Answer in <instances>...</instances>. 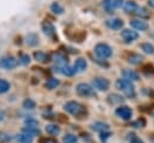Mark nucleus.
Listing matches in <instances>:
<instances>
[{
  "instance_id": "obj_12",
  "label": "nucleus",
  "mask_w": 154,
  "mask_h": 143,
  "mask_svg": "<svg viewBox=\"0 0 154 143\" xmlns=\"http://www.w3.org/2000/svg\"><path fill=\"white\" fill-rule=\"evenodd\" d=\"M105 24H106V26L109 28L111 30H119V29L123 28L124 22H123L120 18H109V19H107V20L105 22Z\"/></svg>"
},
{
  "instance_id": "obj_3",
  "label": "nucleus",
  "mask_w": 154,
  "mask_h": 143,
  "mask_svg": "<svg viewBox=\"0 0 154 143\" xmlns=\"http://www.w3.org/2000/svg\"><path fill=\"white\" fill-rule=\"evenodd\" d=\"M94 53L96 54V56L99 58V59H103V60H106V59H108L111 55H112V48H111V46H108L107 43H105V42H100V43H97L95 47H94Z\"/></svg>"
},
{
  "instance_id": "obj_5",
  "label": "nucleus",
  "mask_w": 154,
  "mask_h": 143,
  "mask_svg": "<svg viewBox=\"0 0 154 143\" xmlns=\"http://www.w3.org/2000/svg\"><path fill=\"white\" fill-rule=\"evenodd\" d=\"M76 93L79 95V96H83V97H88V96H94L95 95V91L93 89V87L88 83H78L76 85Z\"/></svg>"
},
{
  "instance_id": "obj_35",
  "label": "nucleus",
  "mask_w": 154,
  "mask_h": 143,
  "mask_svg": "<svg viewBox=\"0 0 154 143\" xmlns=\"http://www.w3.org/2000/svg\"><path fill=\"white\" fill-rule=\"evenodd\" d=\"M12 139V136L7 132H4V131H0V141L2 142H10Z\"/></svg>"
},
{
  "instance_id": "obj_32",
  "label": "nucleus",
  "mask_w": 154,
  "mask_h": 143,
  "mask_svg": "<svg viewBox=\"0 0 154 143\" xmlns=\"http://www.w3.org/2000/svg\"><path fill=\"white\" fill-rule=\"evenodd\" d=\"M18 64H22V65H28L29 62H30V56L28 55V54H24V53H22V54H19V56H18Z\"/></svg>"
},
{
  "instance_id": "obj_30",
  "label": "nucleus",
  "mask_w": 154,
  "mask_h": 143,
  "mask_svg": "<svg viewBox=\"0 0 154 143\" xmlns=\"http://www.w3.org/2000/svg\"><path fill=\"white\" fill-rule=\"evenodd\" d=\"M22 131H24V132L31 135L32 137L36 136V135H40V129H38L37 126H24Z\"/></svg>"
},
{
  "instance_id": "obj_4",
  "label": "nucleus",
  "mask_w": 154,
  "mask_h": 143,
  "mask_svg": "<svg viewBox=\"0 0 154 143\" xmlns=\"http://www.w3.org/2000/svg\"><path fill=\"white\" fill-rule=\"evenodd\" d=\"M17 65H18V60L12 55H5L0 59V68L2 70H6V71L13 70Z\"/></svg>"
},
{
  "instance_id": "obj_11",
  "label": "nucleus",
  "mask_w": 154,
  "mask_h": 143,
  "mask_svg": "<svg viewBox=\"0 0 154 143\" xmlns=\"http://www.w3.org/2000/svg\"><path fill=\"white\" fill-rule=\"evenodd\" d=\"M130 25H131V28H132L134 30H138V31H146V30H148V28H149L148 23H147L146 20H143V19H140V18L132 19V20L130 22Z\"/></svg>"
},
{
  "instance_id": "obj_21",
  "label": "nucleus",
  "mask_w": 154,
  "mask_h": 143,
  "mask_svg": "<svg viewBox=\"0 0 154 143\" xmlns=\"http://www.w3.org/2000/svg\"><path fill=\"white\" fill-rule=\"evenodd\" d=\"M124 96H122V95H119V94H109L108 96H107V101H108V103H111V105H120V103H123L124 102Z\"/></svg>"
},
{
  "instance_id": "obj_13",
  "label": "nucleus",
  "mask_w": 154,
  "mask_h": 143,
  "mask_svg": "<svg viewBox=\"0 0 154 143\" xmlns=\"http://www.w3.org/2000/svg\"><path fill=\"white\" fill-rule=\"evenodd\" d=\"M53 60L55 62L57 66H64V65H69V58L66 54L61 53V52H57L53 55Z\"/></svg>"
},
{
  "instance_id": "obj_6",
  "label": "nucleus",
  "mask_w": 154,
  "mask_h": 143,
  "mask_svg": "<svg viewBox=\"0 0 154 143\" xmlns=\"http://www.w3.org/2000/svg\"><path fill=\"white\" fill-rule=\"evenodd\" d=\"M93 87L100 91H106L109 88V81L105 77H95L93 79Z\"/></svg>"
},
{
  "instance_id": "obj_14",
  "label": "nucleus",
  "mask_w": 154,
  "mask_h": 143,
  "mask_svg": "<svg viewBox=\"0 0 154 143\" xmlns=\"http://www.w3.org/2000/svg\"><path fill=\"white\" fill-rule=\"evenodd\" d=\"M53 70L55 71V72H58V73H61L63 76H67V77H70V76H73L76 72H75V70H73V67H71V66H69V65H64V66H54L53 67Z\"/></svg>"
},
{
  "instance_id": "obj_20",
  "label": "nucleus",
  "mask_w": 154,
  "mask_h": 143,
  "mask_svg": "<svg viewBox=\"0 0 154 143\" xmlns=\"http://www.w3.org/2000/svg\"><path fill=\"white\" fill-rule=\"evenodd\" d=\"M126 60H128V62L131 64V65H138V64H141L144 59H143V55H141V54H138V53H131L130 55H128Z\"/></svg>"
},
{
  "instance_id": "obj_18",
  "label": "nucleus",
  "mask_w": 154,
  "mask_h": 143,
  "mask_svg": "<svg viewBox=\"0 0 154 143\" xmlns=\"http://www.w3.org/2000/svg\"><path fill=\"white\" fill-rule=\"evenodd\" d=\"M123 8L126 13H136V11L138 10V5L132 0H128L123 4Z\"/></svg>"
},
{
  "instance_id": "obj_28",
  "label": "nucleus",
  "mask_w": 154,
  "mask_h": 143,
  "mask_svg": "<svg viewBox=\"0 0 154 143\" xmlns=\"http://www.w3.org/2000/svg\"><path fill=\"white\" fill-rule=\"evenodd\" d=\"M51 11H52L53 13H55V14H63V13H64V7H63L59 2L54 1V2L51 5Z\"/></svg>"
},
{
  "instance_id": "obj_24",
  "label": "nucleus",
  "mask_w": 154,
  "mask_h": 143,
  "mask_svg": "<svg viewBox=\"0 0 154 143\" xmlns=\"http://www.w3.org/2000/svg\"><path fill=\"white\" fill-rule=\"evenodd\" d=\"M45 130H46V132H47L48 135H51V136H57V135L60 133V127H59L57 124H49V125H47V126L45 127Z\"/></svg>"
},
{
  "instance_id": "obj_26",
  "label": "nucleus",
  "mask_w": 154,
  "mask_h": 143,
  "mask_svg": "<svg viewBox=\"0 0 154 143\" xmlns=\"http://www.w3.org/2000/svg\"><path fill=\"white\" fill-rule=\"evenodd\" d=\"M59 84H60V81H59V79H57V78H49V79H47L45 87H46L47 89L52 90V89H55Z\"/></svg>"
},
{
  "instance_id": "obj_29",
  "label": "nucleus",
  "mask_w": 154,
  "mask_h": 143,
  "mask_svg": "<svg viewBox=\"0 0 154 143\" xmlns=\"http://www.w3.org/2000/svg\"><path fill=\"white\" fill-rule=\"evenodd\" d=\"M136 14L140 17V19H143V20H146L147 18H149L150 17V13H149V11L147 10V8H144V7H138V10L136 11Z\"/></svg>"
},
{
  "instance_id": "obj_17",
  "label": "nucleus",
  "mask_w": 154,
  "mask_h": 143,
  "mask_svg": "<svg viewBox=\"0 0 154 143\" xmlns=\"http://www.w3.org/2000/svg\"><path fill=\"white\" fill-rule=\"evenodd\" d=\"M87 67H88V62L84 58H77L75 60V64H73L75 72H83L87 70Z\"/></svg>"
},
{
  "instance_id": "obj_36",
  "label": "nucleus",
  "mask_w": 154,
  "mask_h": 143,
  "mask_svg": "<svg viewBox=\"0 0 154 143\" xmlns=\"http://www.w3.org/2000/svg\"><path fill=\"white\" fill-rule=\"evenodd\" d=\"M109 136H111V132L109 131H102V132H100V139H101V142H106Z\"/></svg>"
},
{
  "instance_id": "obj_10",
  "label": "nucleus",
  "mask_w": 154,
  "mask_h": 143,
  "mask_svg": "<svg viewBox=\"0 0 154 143\" xmlns=\"http://www.w3.org/2000/svg\"><path fill=\"white\" fill-rule=\"evenodd\" d=\"M41 28H42V31H43V34L46 36L52 37V38H55V28H54L53 23H51L48 20H45V22H42Z\"/></svg>"
},
{
  "instance_id": "obj_37",
  "label": "nucleus",
  "mask_w": 154,
  "mask_h": 143,
  "mask_svg": "<svg viewBox=\"0 0 154 143\" xmlns=\"http://www.w3.org/2000/svg\"><path fill=\"white\" fill-rule=\"evenodd\" d=\"M130 143H144V142H143L140 137H137V136L134 135V136L130 137Z\"/></svg>"
},
{
  "instance_id": "obj_1",
  "label": "nucleus",
  "mask_w": 154,
  "mask_h": 143,
  "mask_svg": "<svg viewBox=\"0 0 154 143\" xmlns=\"http://www.w3.org/2000/svg\"><path fill=\"white\" fill-rule=\"evenodd\" d=\"M64 109H65L67 113L72 114L73 117L79 118V119H82V118L87 114L85 107H84L82 103L77 102V101H69V102H66V103L64 105Z\"/></svg>"
},
{
  "instance_id": "obj_15",
  "label": "nucleus",
  "mask_w": 154,
  "mask_h": 143,
  "mask_svg": "<svg viewBox=\"0 0 154 143\" xmlns=\"http://www.w3.org/2000/svg\"><path fill=\"white\" fill-rule=\"evenodd\" d=\"M122 76H123V79H126V81H129L131 83L140 79V75L134 70H123L122 71Z\"/></svg>"
},
{
  "instance_id": "obj_38",
  "label": "nucleus",
  "mask_w": 154,
  "mask_h": 143,
  "mask_svg": "<svg viewBox=\"0 0 154 143\" xmlns=\"http://www.w3.org/2000/svg\"><path fill=\"white\" fill-rule=\"evenodd\" d=\"M40 143H57V141L55 139H53V138H43V139H41L40 141Z\"/></svg>"
},
{
  "instance_id": "obj_23",
  "label": "nucleus",
  "mask_w": 154,
  "mask_h": 143,
  "mask_svg": "<svg viewBox=\"0 0 154 143\" xmlns=\"http://www.w3.org/2000/svg\"><path fill=\"white\" fill-rule=\"evenodd\" d=\"M32 136L31 135H29V133H26V132H24V131H22L19 135H17V137H16V139L19 142V143H31L32 142Z\"/></svg>"
},
{
  "instance_id": "obj_40",
  "label": "nucleus",
  "mask_w": 154,
  "mask_h": 143,
  "mask_svg": "<svg viewBox=\"0 0 154 143\" xmlns=\"http://www.w3.org/2000/svg\"><path fill=\"white\" fill-rule=\"evenodd\" d=\"M4 118H5V113H4L2 111H0V121H2Z\"/></svg>"
},
{
  "instance_id": "obj_9",
  "label": "nucleus",
  "mask_w": 154,
  "mask_h": 143,
  "mask_svg": "<svg viewBox=\"0 0 154 143\" xmlns=\"http://www.w3.org/2000/svg\"><path fill=\"white\" fill-rule=\"evenodd\" d=\"M116 114L123 120H130L132 117V111L129 106H120L116 109Z\"/></svg>"
},
{
  "instance_id": "obj_34",
  "label": "nucleus",
  "mask_w": 154,
  "mask_h": 143,
  "mask_svg": "<svg viewBox=\"0 0 154 143\" xmlns=\"http://www.w3.org/2000/svg\"><path fill=\"white\" fill-rule=\"evenodd\" d=\"M24 124L25 126H38V121L34 118H26L24 120Z\"/></svg>"
},
{
  "instance_id": "obj_31",
  "label": "nucleus",
  "mask_w": 154,
  "mask_h": 143,
  "mask_svg": "<svg viewBox=\"0 0 154 143\" xmlns=\"http://www.w3.org/2000/svg\"><path fill=\"white\" fill-rule=\"evenodd\" d=\"M23 107L25 109H34L36 107V102L32 99H25L23 101Z\"/></svg>"
},
{
  "instance_id": "obj_16",
  "label": "nucleus",
  "mask_w": 154,
  "mask_h": 143,
  "mask_svg": "<svg viewBox=\"0 0 154 143\" xmlns=\"http://www.w3.org/2000/svg\"><path fill=\"white\" fill-rule=\"evenodd\" d=\"M34 59L36 61H38V62H42V64H47V62H49L52 60L51 55L47 54V53H45V52H42V50L34 52Z\"/></svg>"
},
{
  "instance_id": "obj_39",
  "label": "nucleus",
  "mask_w": 154,
  "mask_h": 143,
  "mask_svg": "<svg viewBox=\"0 0 154 143\" xmlns=\"http://www.w3.org/2000/svg\"><path fill=\"white\" fill-rule=\"evenodd\" d=\"M148 5H149L152 8H154V0H148Z\"/></svg>"
},
{
  "instance_id": "obj_22",
  "label": "nucleus",
  "mask_w": 154,
  "mask_h": 143,
  "mask_svg": "<svg viewBox=\"0 0 154 143\" xmlns=\"http://www.w3.org/2000/svg\"><path fill=\"white\" fill-rule=\"evenodd\" d=\"M90 127L94 130V131H100V132H102V131H108V124H106V123H103V121H95V123H93L91 125H90Z\"/></svg>"
},
{
  "instance_id": "obj_25",
  "label": "nucleus",
  "mask_w": 154,
  "mask_h": 143,
  "mask_svg": "<svg viewBox=\"0 0 154 143\" xmlns=\"http://www.w3.org/2000/svg\"><path fill=\"white\" fill-rule=\"evenodd\" d=\"M140 47H141V49L143 50V53L149 54V55H150V54H154V46H153L152 43L144 42V43H141Z\"/></svg>"
},
{
  "instance_id": "obj_7",
  "label": "nucleus",
  "mask_w": 154,
  "mask_h": 143,
  "mask_svg": "<svg viewBox=\"0 0 154 143\" xmlns=\"http://www.w3.org/2000/svg\"><path fill=\"white\" fill-rule=\"evenodd\" d=\"M120 36L125 43H131L138 38V32L131 29H123L120 32Z\"/></svg>"
},
{
  "instance_id": "obj_27",
  "label": "nucleus",
  "mask_w": 154,
  "mask_h": 143,
  "mask_svg": "<svg viewBox=\"0 0 154 143\" xmlns=\"http://www.w3.org/2000/svg\"><path fill=\"white\" fill-rule=\"evenodd\" d=\"M10 89H11L10 82L6 81V79H4V78H0V94H5V93H7Z\"/></svg>"
},
{
  "instance_id": "obj_33",
  "label": "nucleus",
  "mask_w": 154,
  "mask_h": 143,
  "mask_svg": "<svg viewBox=\"0 0 154 143\" xmlns=\"http://www.w3.org/2000/svg\"><path fill=\"white\" fill-rule=\"evenodd\" d=\"M77 139L78 138L75 135H72V133H66L64 136V138H63L64 143H77Z\"/></svg>"
},
{
  "instance_id": "obj_8",
  "label": "nucleus",
  "mask_w": 154,
  "mask_h": 143,
  "mask_svg": "<svg viewBox=\"0 0 154 143\" xmlns=\"http://www.w3.org/2000/svg\"><path fill=\"white\" fill-rule=\"evenodd\" d=\"M124 4L123 0H102V7L107 12H112L119 7H122Z\"/></svg>"
},
{
  "instance_id": "obj_19",
  "label": "nucleus",
  "mask_w": 154,
  "mask_h": 143,
  "mask_svg": "<svg viewBox=\"0 0 154 143\" xmlns=\"http://www.w3.org/2000/svg\"><path fill=\"white\" fill-rule=\"evenodd\" d=\"M40 42V38H38V35L35 34V32H29L26 36H25V43L30 47H35L37 46Z\"/></svg>"
},
{
  "instance_id": "obj_2",
  "label": "nucleus",
  "mask_w": 154,
  "mask_h": 143,
  "mask_svg": "<svg viewBox=\"0 0 154 143\" xmlns=\"http://www.w3.org/2000/svg\"><path fill=\"white\" fill-rule=\"evenodd\" d=\"M116 87H117V89H119L120 91H123V93H124V95H125L126 97L132 99V97H135V96H136L134 84H132L131 82L126 81V79H123V78L117 79V82H116Z\"/></svg>"
}]
</instances>
